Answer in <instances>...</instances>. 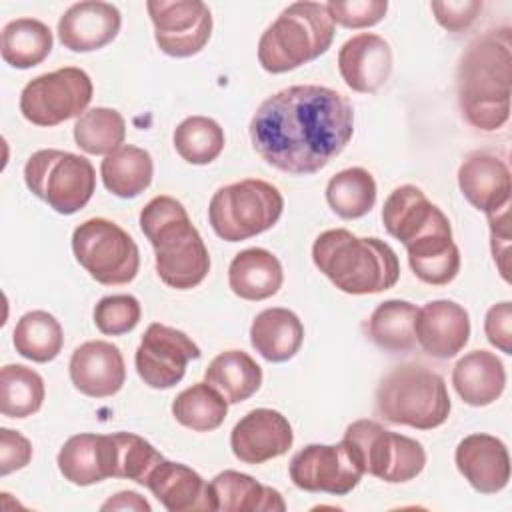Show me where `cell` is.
Here are the masks:
<instances>
[{"instance_id":"1","label":"cell","mask_w":512,"mask_h":512,"mask_svg":"<svg viewBox=\"0 0 512 512\" xmlns=\"http://www.w3.org/2000/svg\"><path fill=\"white\" fill-rule=\"evenodd\" d=\"M248 132L266 164L306 176L328 166L346 148L354 134V108L332 88L288 86L258 106Z\"/></svg>"},{"instance_id":"2","label":"cell","mask_w":512,"mask_h":512,"mask_svg":"<svg viewBox=\"0 0 512 512\" xmlns=\"http://www.w3.org/2000/svg\"><path fill=\"white\" fill-rule=\"evenodd\" d=\"M512 32L508 26L476 36L460 56L458 106L464 120L482 132L500 130L510 118Z\"/></svg>"},{"instance_id":"3","label":"cell","mask_w":512,"mask_h":512,"mask_svg":"<svg viewBox=\"0 0 512 512\" xmlns=\"http://www.w3.org/2000/svg\"><path fill=\"white\" fill-rule=\"evenodd\" d=\"M140 228L154 248L156 272L166 286L190 290L208 276V248L176 198H152L140 212Z\"/></svg>"},{"instance_id":"4","label":"cell","mask_w":512,"mask_h":512,"mask_svg":"<svg viewBox=\"0 0 512 512\" xmlns=\"http://www.w3.org/2000/svg\"><path fill=\"white\" fill-rule=\"evenodd\" d=\"M312 260L338 290L354 296L390 290L400 278L398 256L384 240L346 228L322 232L312 244Z\"/></svg>"},{"instance_id":"5","label":"cell","mask_w":512,"mask_h":512,"mask_svg":"<svg viewBox=\"0 0 512 512\" xmlns=\"http://www.w3.org/2000/svg\"><path fill=\"white\" fill-rule=\"evenodd\" d=\"M334 40V20L320 2H294L262 32L258 62L270 74H282L322 56Z\"/></svg>"},{"instance_id":"6","label":"cell","mask_w":512,"mask_h":512,"mask_svg":"<svg viewBox=\"0 0 512 512\" xmlns=\"http://www.w3.org/2000/svg\"><path fill=\"white\" fill-rule=\"evenodd\" d=\"M450 408L444 378L416 362L394 366L376 388V412L390 424L432 430L448 420Z\"/></svg>"},{"instance_id":"7","label":"cell","mask_w":512,"mask_h":512,"mask_svg":"<svg viewBox=\"0 0 512 512\" xmlns=\"http://www.w3.org/2000/svg\"><path fill=\"white\" fill-rule=\"evenodd\" d=\"M282 210L284 198L274 184L246 178L214 192L208 220L216 236L226 242H240L270 230L282 216Z\"/></svg>"},{"instance_id":"8","label":"cell","mask_w":512,"mask_h":512,"mask_svg":"<svg viewBox=\"0 0 512 512\" xmlns=\"http://www.w3.org/2000/svg\"><path fill=\"white\" fill-rule=\"evenodd\" d=\"M364 474L388 484L414 480L426 466L424 446L404 434L386 430L376 420L352 422L342 438Z\"/></svg>"},{"instance_id":"9","label":"cell","mask_w":512,"mask_h":512,"mask_svg":"<svg viewBox=\"0 0 512 512\" xmlns=\"http://www.w3.org/2000/svg\"><path fill=\"white\" fill-rule=\"evenodd\" d=\"M24 182L54 212L70 216L90 202L96 190V172L92 162L80 154L46 148L26 160Z\"/></svg>"},{"instance_id":"10","label":"cell","mask_w":512,"mask_h":512,"mask_svg":"<svg viewBox=\"0 0 512 512\" xmlns=\"http://www.w3.org/2000/svg\"><path fill=\"white\" fill-rule=\"evenodd\" d=\"M72 252L78 264L104 286L128 284L140 268L132 236L108 218H88L74 228Z\"/></svg>"},{"instance_id":"11","label":"cell","mask_w":512,"mask_h":512,"mask_svg":"<svg viewBox=\"0 0 512 512\" xmlns=\"http://www.w3.org/2000/svg\"><path fill=\"white\" fill-rule=\"evenodd\" d=\"M92 80L76 66H64L30 80L20 94L22 116L36 126H56L82 116L92 100Z\"/></svg>"},{"instance_id":"12","label":"cell","mask_w":512,"mask_h":512,"mask_svg":"<svg viewBox=\"0 0 512 512\" xmlns=\"http://www.w3.org/2000/svg\"><path fill=\"white\" fill-rule=\"evenodd\" d=\"M158 48L174 58L198 54L210 40L212 14L200 0H148Z\"/></svg>"},{"instance_id":"13","label":"cell","mask_w":512,"mask_h":512,"mask_svg":"<svg viewBox=\"0 0 512 512\" xmlns=\"http://www.w3.org/2000/svg\"><path fill=\"white\" fill-rule=\"evenodd\" d=\"M200 358V348L182 330L152 322L136 348L134 362L142 382L156 390L176 386L190 360Z\"/></svg>"},{"instance_id":"14","label":"cell","mask_w":512,"mask_h":512,"mask_svg":"<svg viewBox=\"0 0 512 512\" xmlns=\"http://www.w3.org/2000/svg\"><path fill=\"white\" fill-rule=\"evenodd\" d=\"M288 472L296 488L332 496L352 492L364 474L342 442L304 446L292 456Z\"/></svg>"},{"instance_id":"15","label":"cell","mask_w":512,"mask_h":512,"mask_svg":"<svg viewBox=\"0 0 512 512\" xmlns=\"http://www.w3.org/2000/svg\"><path fill=\"white\" fill-rule=\"evenodd\" d=\"M382 222L404 248L426 236L452 232L448 216L414 184H402L390 192L384 200Z\"/></svg>"},{"instance_id":"16","label":"cell","mask_w":512,"mask_h":512,"mask_svg":"<svg viewBox=\"0 0 512 512\" xmlns=\"http://www.w3.org/2000/svg\"><path fill=\"white\" fill-rule=\"evenodd\" d=\"M294 432L286 416L272 408H254L230 432L232 454L244 464H264L290 450Z\"/></svg>"},{"instance_id":"17","label":"cell","mask_w":512,"mask_h":512,"mask_svg":"<svg viewBox=\"0 0 512 512\" xmlns=\"http://www.w3.org/2000/svg\"><path fill=\"white\" fill-rule=\"evenodd\" d=\"M74 388L90 398H108L120 392L126 380V366L116 344L88 340L80 344L68 364Z\"/></svg>"},{"instance_id":"18","label":"cell","mask_w":512,"mask_h":512,"mask_svg":"<svg viewBox=\"0 0 512 512\" xmlns=\"http://www.w3.org/2000/svg\"><path fill=\"white\" fill-rule=\"evenodd\" d=\"M414 336L432 358L456 356L470 338V316L454 300H430L416 312Z\"/></svg>"},{"instance_id":"19","label":"cell","mask_w":512,"mask_h":512,"mask_svg":"<svg viewBox=\"0 0 512 512\" xmlns=\"http://www.w3.org/2000/svg\"><path fill=\"white\" fill-rule=\"evenodd\" d=\"M458 186L462 196L484 214L510 206V168L494 152H470L458 168Z\"/></svg>"},{"instance_id":"20","label":"cell","mask_w":512,"mask_h":512,"mask_svg":"<svg viewBox=\"0 0 512 512\" xmlns=\"http://www.w3.org/2000/svg\"><path fill=\"white\" fill-rule=\"evenodd\" d=\"M456 468L480 494H496L510 480V456L506 444L492 434H470L456 446Z\"/></svg>"},{"instance_id":"21","label":"cell","mask_w":512,"mask_h":512,"mask_svg":"<svg viewBox=\"0 0 512 512\" xmlns=\"http://www.w3.org/2000/svg\"><path fill=\"white\" fill-rule=\"evenodd\" d=\"M122 26L120 10L110 2L72 4L58 20V38L72 52H94L110 44Z\"/></svg>"},{"instance_id":"22","label":"cell","mask_w":512,"mask_h":512,"mask_svg":"<svg viewBox=\"0 0 512 512\" xmlns=\"http://www.w3.org/2000/svg\"><path fill=\"white\" fill-rule=\"evenodd\" d=\"M338 70L348 88L360 94H372L390 78V44L372 32L356 34L338 50Z\"/></svg>"},{"instance_id":"23","label":"cell","mask_w":512,"mask_h":512,"mask_svg":"<svg viewBox=\"0 0 512 512\" xmlns=\"http://www.w3.org/2000/svg\"><path fill=\"white\" fill-rule=\"evenodd\" d=\"M144 486L170 512L216 510L210 484L186 464L164 458L148 474Z\"/></svg>"},{"instance_id":"24","label":"cell","mask_w":512,"mask_h":512,"mask_svg":"<svg viewBox=\"0 0 512 512\" xmlns=\"http://www.w3.org/2000/svg\"><path fill=\"white\" fill-rule=\"evenodd\" d=\"M56 462L60 474L76 486L112 478V438L110 434L70 436L62 444Z\"/></svg>"},{"instance_id":"25","label":"cell","mask_w":512,"mask_h":512,"mask_svg":"<svg viewBox=\"0 0 512 512\" xmlns=\"http://www.w3.org/2000/svg\"><path fill=\"white\" fill-rule=\"evenodd\" d=\"M452 386L466 404L488 406L496 402L504 392V364L494 352L472 350L454 364Z\"/></svg>"},{"instance_id":"26","label":"cell","mask_w":512,"mask_h":512,"mask_svg":"<svg viewBox=\"0 0 512 512\" xmlns=\"http://www.w3.org/2000/svg\"><path fill=\"white\" fill-rule=\"evenodd\" d=\"M284 282L280 260L264 248H246L238 252L228 268V286L242 300H266L274 296Z\"/></svg>"},{"instance_id":"27","label":"cell","mask_w":512,"mask_h":512,"mask_svg":"<svg viewBox=\"0 0 512 512\" xmlns=\"http://www.w3.org/2000/svg\"><path fill=\"white\" fill-rule=\"evenodd\" d=\"M302 340L304 326L288 308H266L252 320L250 344L268 362H286L294 358Z\"/></svg>"},{"instance_id":"28","label":"cell","mask_w":512,"mask_h":512,"mask_svg":"<svg viewBox=\"0 0 512 512\" xmlns=\"http://www.w3.org/2000/svg\"><path fill=\"white\" fill-rule=\"evenodd\" d=\"M210 492L214 496L216 510L224 512L286 510V502L276 488L264 486L252 476L236 470H224L216 474L210 482Z\"/></svg>"},{"instance_id":"29","label":"cell","mask_w":512,"mask_h":512,"mask_svg":"<svg viewBox=\"0 0 512 512\" xmlns=\"http://www.w3.org/2000/svg\"><path fill=\"white\" fill-rule=\"evenodd\" d=\"M100 176L108 192L118 198H136L142 194L154 176V162L148 150L122 144L100 164Z\"/></svg>"},{"instance_id":"30","label":"cell","mask_w":512,"mask_h":512,"mask_svg":"<svg viewBox=\"0 0 512 512\" xmlns=\"http://www.w3.org/2000/svg\"><path fill=\"white\" fill-rule=\"evenodd\" d=\"M204 382L216 388L228 404H238L258 392L262 368L244 350H226L208 364Z\"/></svg>"},{"instance_id":"31","label":"cell","mask_w":512,"mask_h":512,"mask_svg":"<svg viewBox=\"0 0 512 512\" xmlns=\"http://www.w3.org/2000/svg\"><path fill=\"white\" fill-rule=\"evenodd\" d=\"M408 264L418 280L430 286L450 284L460 272V250L452 232L426 236L406 246Z\"/></svg>"},{"instance_id":"32","label":"cell","mask_w":512,"mask_h":512,"mask_svg":"<svg viewBox=\"0 0 512 512\" xmlns=\"http://www.w3.org/2000/svg\"><path fill=\"white\" fill-rule=\"evenodd\" d=\"M416 312L418 308L408 300H384L370 314L366 322V334L382 350L408 352L416 346Z\"/></svg>"},{"instance_id":"33","label":"cell","mask_w":512,"mask_h":512,"mask_svg":"<svg viewBox=\"0 0 512 512\" xmlns=\"http://www.w3.org/2000/svg\"><path fill=\"white\" fill-rule=\"evenodd\" d=\"M326 202L344 220L366 216L376 204L374 176L362 166L340 170L326 184Z\"/></svg>"},{"instance_id":"34","label":"cell","mask_w":512,"mask_h":512,"mask_svg":"<svg viewBox=\"0 0 512 512\" xmlns=\"http://www.w3.org/2000/svg\"><path fill=\"white\" fill-rule=\"evenodd\" d=\"M12 342L22 358L44 364L60 354L64 332L60 322L50 312L32 310L20 316L16 322Z\"/></svg>"},{"instance_id":"35","label":"cell","mask_w":512,"mask_h":512,"mask_svg":"<svg viewBox=\"0 0 512 512\" xmlns=\"http://www.w3.org/2000/svg\"><path fill=\"white\" fill-rule=\"evenodd\" d=\"M52 50L50 28L36 18H16L2 28V60L12 68H32Z\"/></svg>"},{"instance_id":"36","label":"cell","mask_w":512,"mask_h":512,"mask_svg":"<svg viewBox=\"0 0 512 512\" xmlns=\"http://www.w3.org/2000/svg\"><path fill=\"white\" fill-rule=\"evenodd\" d=\"M46 390L42 376L24 364L0 370V412L8 418H28L42 408Z\"/></svg>"},{"instance_id":"37","label":"cell","mask_w":512,"mask_h":512,"mask_svg":"<svg viewBox=\"0 0 512 512\" xmlns=\"http://www.w3.org/2000/svg\"><path fill=\"white\" fill-rule=\"evenodd\" d=\"M172 414L178 424L194 432H210L224 422L228 402L208 382H198L174 398Z\"/></svg>"},{"instance_id":"38","label":"cell","mask_w":512,"mask_h":512,"mask_svg":"<svg viewBox=\"0 0 512 512\" xmlns=\"http://www.w3.org/2000/svg\"><path fill=\"white\" fill-rule=\"evenodd\" d=\"M126 138V122L114 108L96 106L78 116L74 124V140L86 154L108 156L122 146Z\"/></svg>"},{"instance_id":"39","label":"cell","mask_w":512,"mask_h":512,"mask_svg":"<svg viewBox=\"0 0 512 512\" xmlns=\"http://www.w3.org/2000/svg\"><path fill=\"white\" fill-rule=\"evenodd\" d=\"M172 142L182 160L204 166L224 150V130L208 116H188L176 126Z\"/></svg>"},{"instance_id":"40","label":"cell","mask_w":512,"mask_h":512,"mask_svg":"<svg viewBox=\"0 0 512 512\" xmlns=\"http://www.w3.org/2000/svg\"><path fill=\"white\" fill-rule=\"evenodd\" d=\"M112 438V478L134 480L144 486L148 474L164 456L142 436L132 432H114Z\"/></svg>"},{"instance_id":"41","label":"cell","mask_w":512,"mask_h":512,"mask_svg":"<svg viewBox=\"0 0 512 512\" xmlns=\"http://www.w3.org/2000/svg\"><path fill=\"white\" fill-rule=\"evenodd\" d=\"M140 316V302L130 294L104 296L94 306V324L106 336H120L134 330Z\"/></svg>"},{"instance_id":"42","label":"cell","mask_w":512,"mask_h":512,"mask_svg":"<svg viewBox=\"0 0 512 512\" xmlns=\"http://www.w3.org/2000/svg\"><path fill=\"white\" fill-rule=\"evenodd\" d=\"M326 8L334 22L344 28H368L378 24L388 10L386 0H350V2H326Z\"/></svg>"},{"instance_id":"43","label":"cell","mask_w":512,"mask_h":512,"mask_svg":"<svg viewBox=\"0 0 512 512\" xmlns=\"http://www.w3.org/2000/svg\"><path fill=\"white\" fill-rule=\"evenodd\" d=\"M436 22L448 32L468 30L482 10L478 0H458V2H432L430 4Z\"/></svg>"},{"instance_id":"44","label":"cell","mask_w":512,"mask_h":512,"mask_svg":"<svg viewBox=\"0 0 512 512\" xmlns=\"http://www.w3.org/2000/svg\"><path fill=\"white\" fill-rule=\"evenodd\" d=\"M32 460V444L16 430L0 428V476L24 468Z\"/></svg>"},{"instance_id":"45","label":"cell","mask_w":512,"mask_h":512,"mask_svg":"<svg viewBox=\"0 0 512 512\" xmlns=\"http://www.w3.org/2000/svg\"><path fill=\"white\" fill-rule=\"evenodd\" d=\"M512 304L500 302L494 304L484 318V334L492 346L504 354H512Z\"/></svg>"},{"instance_id":"46","label":"cell","mask_w":512,"mask_h":512,"mask_svg":"<svg viewBox=\"0 0 512 512\" xmlns=\"http://www.w3.org/2000/svg\"><path fill=\"white\" fill-rule=\"evenodd\" d=\"M490 224V242H492V256L498 264V270L506 282H510L508 274V250H510V206L486 214Z\"/></svg>"},{"instance_id":"47","label":"cell","mask_w":512,"mask_h":512,"mask_svg":"<svg viewBox=\"0 0 512 512\" xmlns=\"http://www.w3.org/2000/svg\"><path fill=\"white\" fill-rule=\"evenodd\" d=\"M146 510L150 512V504L136 492H118L114 498L102 504V510Z\"/></svg>"}]
</instances>
